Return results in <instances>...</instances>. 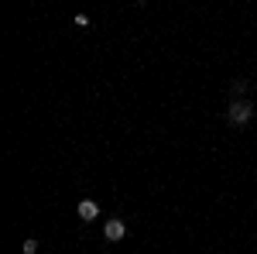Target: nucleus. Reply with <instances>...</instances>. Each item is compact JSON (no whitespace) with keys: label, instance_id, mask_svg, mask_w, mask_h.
<instances>
[{"label":"nucleus","instance_id":"obj_1","mask_svg":"<svg viewBox=\"0 0 257 254\" xmlns=\"http://www.w3.org/2000/svg\"><path fill=\"white\" fill-rule=\"evenodd\" d=\"M250 114H254V107H250L247 100H233V103H230V124H247Z\"/></svg>","mask_w":257,"mask_h":254},{"label":"nucleus","instance_id":"obj_2","mask_svg":"<svg viewBox=\"0 0 257 254\" xmlns=\"http://www.w3.org/2000/svg\"><path fill=\"white\" fill-rule=\"evenodd\" d=\"M103 234H106V240H123L127 223H123V220H106V223H103Z\"/></svg>","mask_w":257,"mask_h":254},{"label":"nucleus","instance_id":"obj_3","mask_svg":"<svg viewBox=\"0 0 257 254\" xmlns=\"http://www.w3.org/2000/svg\"><path fill=\"white\" fill-rule=\"evenodd\" d=\"M96 216H99V206L93 203V199H82V203H79V220L89 223V220H96Z\"/></svg>","mask_w":257,"mask_h":254},{"label":"nucleus","instance_id":"obj_4","mask_svg":"<svg viewBox=\"0 0 257 254\" xmlns=\"http://www.w3.org/2000/svg\"><path fill=\"white\" fill-rule=\"evenodd\" d=\"M21 251H24V254H35V251H38V240H35V237H28V240L21 244Z\"/></svg>","mask_w":257,"mask_h":254},{"label":"nucleus","instance_id":"obj_5","mask_svg":"<svg viewBox=\"0 0 257 254\" xmlns=\"http://www.w3.org/2000/svg\"><path fill=\"white\" fill-rule=\"evenodd\" d=\"M243 90H247V82H243V79H237V82H233V97H243Z\"/></svg>","mask_w":257,"mask_h":254}]
</instances>
